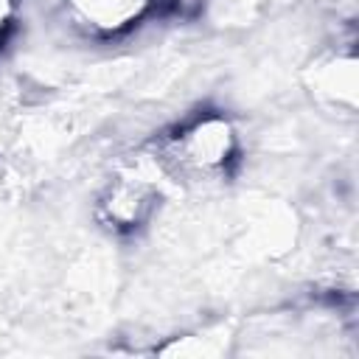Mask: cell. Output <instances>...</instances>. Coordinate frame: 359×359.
<instances>
[{
    "label": "cell",
    "instance_id": "1",
    "mask_svg": "<svg viewBox=\"0 0 359 359\" xmlns=\"http://www.w3.org/2000/svg\"><path fill=\"white\" fill-rule=\"evenodd\" d=\"M236 154V132L230 121L219 115H205L182 126L168 140V160L188 174L213 177L222 174Z\"/></svg>",
    "mask_w": 359,
    "mask_h": 359
},
{
    "label": "cell",
    "instance_id": "2",
    "mask_svg": "<svg viewBox=\"0 0 359 359\" xmlns=\"http://www.w3.org/2000/svg\"><path fill=\"white\" fill-rule=\"evenodd\" d=\"M154 199H157V194H154L151 180L143 177L140 171H126L109 182V188L101 199V210L112 222V227L129 230L149 219Z\"/></svg>",
    "mask_w": 359,
    "mask_h": 359
},
{
    "label": "cell",
    "instance_id": "3",
    "mask_svg": "<svg viewBox=\"0 0 359 359\" xmlns=\"http://www.w3.org/2000/svg\"><path fill=\"white\" fill-rule=\"evenodd\" d=\"M151 0H67L70 14L79 25H84L93 34H121L129 25H135Z\"/></svg>",
    "mask_w": 359,
    "mask_h": 359
}]
</instances>
